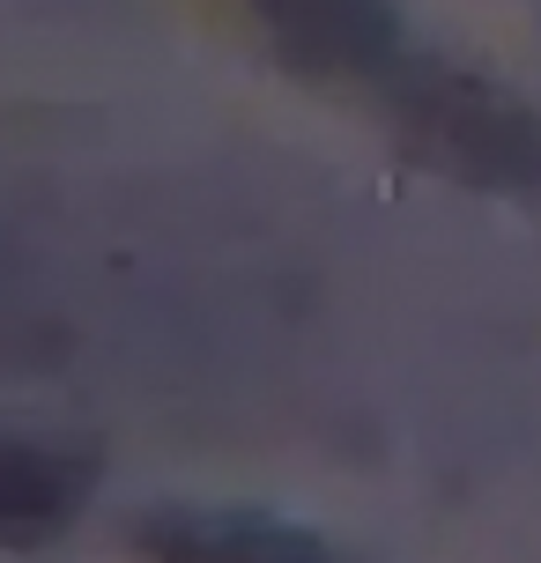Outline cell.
I'll list each match as a JSON object with an SVG mask.
<instances>
[{
	"mask_svg": "<svg viewBox=\"0 0 541 563\" xmlns=\"http://www.w3.org/2000/svg\"><path fill=\"white\" fill-rule=\"evenodd\" d=\"M371 104L386 112V126L423 164L453 170L467 186H505V194L541 186V119L512 89L483 82V75H467L453 59L408 53Z\"/></svg>",
	"mask_w": 541,
	"mask_h": 563,
	"instance_id": "1",
	"label": "cell"
},
{
	"mask_svg": "<svg viewBox=\"0 0 541 563\" xmlns=\"http://www.w3.org/2000/svg\"><path fill=\"white\" fill-rule=\"evenodd\" d=\"M253 23L289 75L356 97H378L416 53L394 0H253Z\"/></svg>",
	"mask_w": 541,
	"mask_h": 563,
	"instance_id": "2",
	"label": "cell"
},
{
	"mask_svg": "<svg viewBox=\"0 0 541 563\" xmlns=\"http://www.w3.org/2000/svg\"><path fill=\"white\" fill-rule=\"evenodd\" d=\"M142 563H334V549L289 519L267 511H208V505H164L134 519Z\"/></svg>",
	"mask_w": 541,
	"mask_h": 563,
	"instance_id": "3",
	"label": "cell"
},
{
	"mask_svg": "<svg viewBox=\"0 0 541 563\" xmlns=\"http://www.w3.org/2000/svg\"><path fill=\"white\" fill-rule=\"evenodd\" d=\"M97 497V452L53 438H0V549H45Z\"/></svg>",
	"mask_w": 541,
	"mask_h": 563,
	"instance_id": "4",
	"label": "cell"
}]
</instances>
